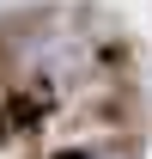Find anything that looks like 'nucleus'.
<instances>
[{
	"label": "nucleus",
	"mask_w": 152,
	"mask_h": 159,
	"mask_svg": "<svg viewBox=\"0 0 152 159\" xmlns=\"http://www.w3.org/2000/svg\"><path fill=\"white\" fill-rule=\"evenodd\" d=\"M110 159H128V153H110Z\"/></svg>",
	"instance_id": "1"
}]
</instances>
